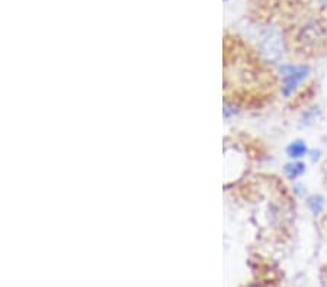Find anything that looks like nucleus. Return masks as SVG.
Segmentation results:
<instances>
[{
	"mask_svg": "<svg viewBox=\"0 0 327 287\" xmlns=\"http://www.w3.org/2000/svg\"><path fill=\"white\" fill-rule=\"evenodd\" d=\"M295 51L303 55H317L327 50V19L314 18L301 25L293 35Z\"/></svg>",
	"mask_w": 327,
	"mask_h": 287,
	"instance_id": "obj_1",
	"label": "nucleus"
},
{
	"mask_svg": "<svg viewBox=\"0 0 327 287\" xmlns=\"http://www.w3.org/2000/svg\"><path fill=\"white\" fill-rule=\"evenodd\" d=\"M282 93L289 96L297 86L300 85L307 75L308 68L305 65H285L282 67Z\"/></svg>",
	"mask_w": 327,
	"mask_h": 287,
	"instance_id": "obj_2",
	"label": "nucleus"
},
{
	"mask_svg": "<svg viewBox=\"0 0 327 287\" xmlns=\"http://www.w3.org/2000/svg\"><path fill=\"white\" fill-rule=\"evenodd\" d=\"M288 155L289 157H293V158H298V157H303L305 154V151H307V147H305L304 142H301V141H295L293 142L289 147H288Z\"/></svg>",
	"mask_w": 327,
	"mask_h": 287,
	"instance_id": "obj_3",
	"label": "nucleus"
},
{
	"mask_svg": "<svg viewBox=\"0 0 327 287\" xmlns=\"http://www.w3.org/2000/svg\"><path fill=\"white\" fill-rule=\"evenodd\" d=\"M303 171H304V166L301 162H293V164H288L285 167V173L289 179L298 177L300 174H303Z\"/></svg>",
	"mask_w": 327,
	"mask_h": 287,
	"instance_id": "obj_4",
	"label": "nucleus"
},
{
	"mask_svg": "<svg viewBox=\"0 0 327 287\" xmlns=\"http://www.w3.org/2000/svg\"><path fill=\"white\" fill-rule=\"evenodd\" d=\"M308 206H310V209H311L313 212L318 213L321 211V208H323V199H321L320 196H313V197L308 200Z\"/></svg>",
	"mask_w": 327,
	"mask_h": 287,
	"instance_id": "obj_5",
	"label": "nucleus"
}]
</instances>
